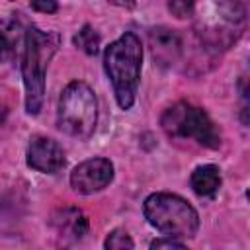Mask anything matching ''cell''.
Returning <instances> with one entry per match:
<instances>
[{"label":"cell","mask_w":250,"mask_h":250,"mask_svg":"<svg viewBox=\"0 0 250 250\" xmlns=\"http://www.w3.org/2000/svg\"><path fill=\"white\" fill-rule=\"evenodd\" d=\"M143 66V45L133 31H125L104 51V70L113 86L121 109H131L137 98Z\"/></svg>","instance_id":"1"},{"label":"cell","mask_w":250,"mask_h":250,"mask_svg":"<svg viewBox=\"0 0 250 250\" xmlns=\"http://www.w3.org/2000/svg\"><path fill=\"white\" fill-rule=\"evenodd\" d=\"M59 33L43 31L37 25H29L23 37L21 57V78L25 88V111L37 115L43 107L45 98V74L53 55L59 49Z\"/></svg>","instance_id":"2"},{"label":"cell","mask_w":250,"mask_h":250,"mask_svg":"<svg viewBox=\"0 0 250 250\" xmlns=\"http://www.w3.org/2000/svg\"><path fill=\"white\" fill-rule=\"evenodd\" d=\"M145 219L164 236L193 238L199 229V215L184 197L168 191L152 193L143 203Z\"/></svg>","instance_id":"3"},{"label":"cell","mask_w":250,"mask_h":250,"mask_svg":"<svg viewBox=\"0 0 250 250\" xmlns=\"http://www.w3.org/2000/svg\"><path fill=\"white\" fill-rule=\"evenodd\" d=\"M96 123H98V100L94 90L82 80L70 82L61 92L59 98V109H57L59 129L70 137L88 139L96 131Z\"/></svg>","instance_id":"4"},{"label":"cell","mask_w":250,"mask_h":250,"mask_svg":"<svg viewBox=\"0 0 250 250\" xmlns=\"http://www.w3.org/2000/svg\"><path fill=\"white\" fill-rule=\"evenodd\" d=\"M162 131L176 141H195L205 148L221 146V133L203 107L189 102H176L160 117Z\"/></svg>","instance_id":"5"},{"label":"cell","mask_w":250,"mask_h":250,"mask_svg":"<svg viewBox=\"0 0 250 250\" xmlns=\"http://www.w3.org/2000/svg\"><path fill=\"white\" fill-rule=\"evenodd\" d=\"M113 180V164L107 158H90L80 162L70 172V186L82 195L96 193L107 188Z\"/></svg>","instance_id":"6"},{"label":"cell","mask_w":250,"mask_h":250,"mask_svg":"<svg viewBox=\"0 0 250 250\" xmlns=\"http://www.w3.org/2000/svg\"><path fill=\"white\" fill-rule=\"evenodd\" d=\"M25 162L29 168H33L37 172L55 174L64 166L66 158H64V150L61 148V145L57 141H53L49 137L35 135L29 139Z\"/></svg>","instance_id":"7"},{"label":"cell","mask_w":250,"mask_h":250,"mask_svg":"<svg viewBox=\"0 0 250 250\" xmlns=\"http://www.w3.org/2000/svg\"><path fill=\"white\" fill-rule=\"evenodd\" d=\"M148 45L154 61L162 66H172L182 55V39L178 31L166 25H156L148 29Z\"/></svg>","instance_id":"8"},{"label":"cell","mask_w":250,"mask_h":250,"mask_svg":"<svg viewBox=\"0 0 250 250\" xmlns=\"http://www.w3.org/2000/svg\"><path fill=\"white\" fill-rule=\"evenodd\" d=\"M53 227L70 242H78L88 232V217L76 207H62L53 215Z\"/></svg>","instance_id":"9"},{"label":"cell","mask_w":250,"mask_h":250,"mask_svg":"<svg viewBox=\"0 0 250 250\" xmlns=\"http://www.w3.org/2000/svg\"><path fill=\"white\" fill-rule=\"evenodd\" d=\"M191 188L199 197H213L221 188V170L215 164L197 166L191 172Z\"/></svg>","instance_id":"10"},{"label":"cell","mask_w":250,"mask_h":250,"mask_svg":"<svg viewBox=\"0 0 250 250\" xmlns=\"http://www.w3.org/2000/svg\"><path fill=\"white\" fill-rule=\"evenodd\" d=\"M248 2L250 0H219V12L227 23L238 29L248 18Z\"/></svg>","instance_id":"11"},{"label":"cell","mask_w":250,"mask_h":250,"mask_svg":"<svg viewBox=\"0 0 250 250\" xmlns=\"http://www.w3.org/2000/svg\"><path fill=\"white\" fill-rule=\"evenodd\" d=\"M74 45L84 51L86 55H96L100 51V35L96 33V29L92 25H82V29L74 35Z\"/></svg>","instance_id":"12"},{"label":"cell","mask_w":250,"mask_h":250,"mask_svg":"<svg viewBox=\"0 0 250 250\" xmlns=\"http://www.w3.org/2000/svg\"><path fill=\"white\" fill-rule=\"evenodd\" d=\"M104 246L107 250H125V248H135V242L131 240V236L127 234V230L123 229H115L107 234Z\"/></svg>","instance_id":"13"},{"label":"cell","mask_w":250,"mask_h":250,"mask_svg":"<svg viewBox=\"0 0 250 250\" xmlns=\"http://www.w3.org/2000/svg\"><path fill=\"white\" fill-rule=\"evenodd\" d=\"M168 10L178 20L189 18L193 14V0H168Z\"/></svg>","instance_id":"14"},{"label":"cell","mask_w":250,"mask_h":250,"mask_svg":"<svg viewBox=\"0 0 250 250\" xmlns=\"http://www.w3.org/2000/svg\"><path fill=\"white\" fill-rule=\"evenodd\" d=\"M14 57V43L4 29H0V62H6Z\"/></svg>","instance_id":"15"},{"label":"cell","mask_w":250,"mask_h":250,"mask_svg":"<svg viewBox=\"0 0 250 250\" xmlns=\"http://www.w3.org/2000/svg\"><path fill=\"white\" fill-rule=\"evenodd\" d=\"M31 8L41 14H55L59 10L57 0H31Z\"/></svg>","instance_id":"16"},{"label":"cell","mask_w":250,"mask_h":250,"mask_svg":"<svg viewBox=\"0 0 250 250\" xmlns=\"http://www.w3.org/2000/svg\"><path fill=\"white\" fill-rule=\"evenodd\" d=\"M150 248H184V242H180L178 238L166 236V238H156L150 242Z\"/></svg>","instance_id":"17"},{"label":"cell","mask_w":250,"mask_h":250,"mask_svg":"<svg viewBox=\"0 0 250 250\" xmlns=\"http://www.w3.org/2000/svg\"><path fill=\"white\" fill-rule=\"evenodd\" d=\"M107 2L121 6V8H135V4H137V0H107Z\"/></svg>","instance_id":"18"}]
</instances>
